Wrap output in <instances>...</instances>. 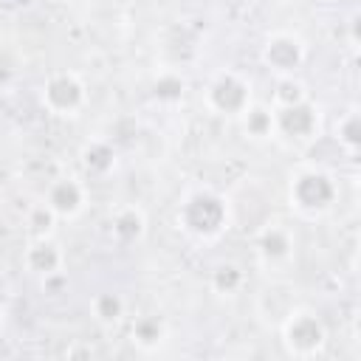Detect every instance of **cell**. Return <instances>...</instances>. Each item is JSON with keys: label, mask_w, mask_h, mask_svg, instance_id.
Instances as JSON below:
<instances>
[{"label": "cell", "mask_w": 361, "mask_h": 361, "mask_svg": "<svg viewBox=\"0 0 361 361\" xmlns=\"http://www.w3.org/2000/svg\"><path fill=\"white\" fill-rule=\"evenodd\" d=\"M0 316H3V305H0Z\"/></svg>", "instance_id": "obj_21"}, {"label": "cell", "mask_w": 361, "mask_h": 361, "mask_svg": "<svg viewBox=\"0 0 361 361\" xmlns=\"http://www.w3.org/2000/svg\"><path fill=\"white\" fill-rule=\"evenodd\" d=\"M245 133L254 138H265L274 133V110L268 107H245Z\"/></svg>", "instance_id": "obj_12"}, {"label": "cell", "mask_w": 361, "mask_h": 361, "mask_svg": "<svg viewBox=\"0 0 361 361\" xmlns=\"http://www.w3.org/2000/svg\"><path fill=\"white\" fill-rule=\"evenodd\" d=\"M257 248H259L262 259H268V262H282V259L290 257L293 243H290V234H288L285 228L268 226V228H262V234H259V240H257Z\"/></svg>", "instance_id": "obj_10"}, {"label": "cell", "mask_w": 361, "mask_h": 361, "mask_svg": "<svg viewBox=\"0 0 361 361\" xmlns=\"http://www.w3.org/2000/svg\"><path fill=\"white\" fill-rule=\"evenodd\" d=\"M262 59H265L268 68L282 71V73H290L293 68L302 65V59H305V45H302V39L293 37V34H274V37L265 42V48H262Z\"/></svg>", "instance_id": "obj_6"}, {"label": "cell", "mask_w": 361, "mask_h": 361, "mask_svg": "<svg viewBox=\"0 0 361 361\" xmlns=\"http://www.w3.org/2000/svg\"><path fill=\"white\" fill-rule=\"evenodd\" d=\"M164 338V322L158 316H141L133 324V341H138L141 347H155Z\"/></svg>", "instance_id": "obj_13"}, {"label": "cell", "mask_w": 361, "mask_h": 361, "mask_svg": "<svg viewBox=\"0 0 361 361\" xmlns=\"http://www.w3.org/2000/svg\"><path fill=\"white\" fill-rule=\"evenodd\" d=\"M93 310H96V319L104 322V324H113L124 316V299L118 293H99L93 299Z\"/></svg>", "instance_id": "obj_15"}, {"label": "cell", "mask_w": 361, "mask_h": 361, "mask_svg": "<svg viewBox=\"0 0 361 361\" xmlns=\"http://www.w3.org/2000/svg\"><path fill=\"white\" fill-rule=\"evenodd\" d=\"M82 164L90 169V172H107V169H113V149L107 147V144H102V141H93V144H87L85 149H82Z\"/></svg>", "instance_id": "obj_14"}, {"label": "cell", "mask_w": 361, "mask_h": 361, "mask_svg": "<svg viewBox=\"0 0 361 361\" xmlns=\"http://www.w3.org/2000/svg\"><path fill=\"white\" fill-rule=\"evenodd\" d=\"M285 341L293 353L299 355H310L324 344V327L316 316L310 313H296L288 324H285Z\"/></svg>", "instance_id": "obj_5"}, {"label": "cell", "mask_w": 361, "mask_h": 361, "mask_svg": "<svg viewBox=\"0 0 361 361\" xmlns=\"http://www.w3.org/2000/svg\"><path fill=\"white\" fill-rule=\"evenodd\" d=\"M333 197H336V186L324 172L307 169V172H299L290 183V200L305 212L327 209Z\"/></svg>", "instance_id": "obj_3"}, {"label": "cell", "mask_w": 361, "mask_h": 361, "mask_svg": "<svg viewBox=\"0 0 361 361\" xmlns=\"http://www.w3.org/2000/svg\"><path fill=\"white\" fill-rule=\"evenodd\" d=\"M54 220H56V214L51 212L48 203H42V206H34V209H31V214H28V228H31L34 237L42 240V237L54 228Z\"/></svg>", "instance_id": "obj_19"}, {"label": "cell", "mask_w": 361, "mask_h": 361, "mask_svg": "<svg viewBox=\"0 0 361 361\" xmlns=\"http://www.w3.org/2000/svg\"><path fill=\"white\" fill-rule=\"evenodd\" d=\"M248 99H251V90H248V85L237 73H220L209 85V93H206L209 107L217 110V113H223V116L245 113Z\"/></svg>", "instance_id": "obj_4"}, {"label": "cell", "mask_w": 361, "mask_h": 361, "mask_svg": "<svg viewBox=\"0 0 361 361\" xmlns=\"http://www.w3.org/2000/svg\"><path fill=\"white\" fill-rule=\"evenodd\" d=\"M183 79L180 76H175V73H164V76H158V82H155V99H161V102H178L180 96H183Z\"/></svg>", "instance_id": "obj_18"}, {"label": "cell", "mask_w": 361, "mask_h": 361, "mask_svg": "<svg viewBox=\"0 0 361 361\" xmlns=\"http://www.w3.org/2000/svg\"><path fill=\"white\" fill-rule=\"evenodd\" d=\"M48 206L56 217H76L85 206V186L73 178H62L48 189Z\"/></svg>", "instance_id": "obj_8"}, {"label": "cell", "mask_w": 361, "mask_h": 361, "mask_svg": "<svg viewBox=\"0 0 361 361\" xmlns=\"http://www.w3.org/2000/svg\"><path fill=\"white\" fill-rule=\"evenodd\" d=\"M113 234L121 240V243H133L144 234V214L133 206L121 209L116 217H113Z\"/></svg>", "instance_id": "obj_11"}, {"label": "cell", "mask_w": 361, "mask_h": 361, "mask_svg": "<svg viewBox=\"0 0 361 361\" xmlns=\"http://www.w3.org/2000/svg\"><path fill=\"white\" fill-rule=\"evenodd\" d=\"M305 99H307V93H305V85H302V82H296V79H290V76L279 79V85H276V90H274L276 107H290V104H299V102H305Z\"/></svg>", "instance_id": "obj_16"}, {"label": "cell", "mask_w": 361, "mask_h": 361, "mask_svg": "<svg viewBox=\"0 0 361 361\" xmlns=\"http://www.w3.org/2000/svg\"><path fill=\"white\" fill-rule=\"evenodd\" d=\"M338 141H341L350 152L358 149V144H361V118H358V113H350V116L338 124Z\"/></svg>", "instance_id": "obj_20"}, {"label": "cell", "mask_w": 361, "mask_h": 361, "mask_svg": "<svg viewBox=\"0 0 361 361\" xmlns=\"http://www.w3.org/2000/svg\"><path fill=\"white\" fill-rule=\"evenodd\" d=\"M226 220H228V212H226L223 197L209 192V189L192 192L180 203V212H178V223L189 234H195V237H214V234H220L226 228Z\"/></svg>", "instance_id": "obj_1"}, {"label": "cell", "mask_w": 361, "mask_h": 361, "mask_svg": "<svg viewBox=\"0 0 361 361\" xmlns=\"http://www.w3.org/2000/svg\"><path fill=\"white\" fill-rule=\"evenodd\" d=\"M274 124H276V130H282L290 138H310L316 133V127H319V116L305 99L299 104L274 110Z\"/></svg>", "instance_id": "obj_7"}, {"label": "cell", "mask_w": 361, "mask_h": 361, "mask_svg": "<svg viewBox=\"0 0 361 361\" xmlns=\"http://www.w3.org/2000/svg\"><path fill=\"white\" fill-rule=\"evenodd\" d=\"M42 102L51 113L56 116H73L82 104H85V85L76 73H68V71H59L54 73L48 82H45V90H42Z\"/></svg>", "instance_id": "obj_2"}, {"label": "cell", "mask_w": 361, "mask_h": 361, "mask_svg": "<svg viewBox=\"0 0 361 361\" xmlns=\"http://www.w3.org/2000/svg\"><path fill=\"white\" fill-rule=\"evenodd\" d=\"M59 265H62V251H59L54 243H48L45 237L37 240V243L25 251V268L34 271V274L48 276V274L59 271Z\"/></svg>", "instance_id": "obj_9"}, {"label": "cell", "mask_w": 361, "mask_h": 361, "mask_svg": "<svg viewBox=\"0 0 361 361\" xmlns=\"http://www.w3.org/2000/svg\"><path fill=\"white\" fill-rule=\"evenodd\" d=\"M212 285H214V290H220V293H234V290L243 285V271H240L237 265H220V268L214 271V276H212Z\"/></svg>", "instance_id": "obj_17"}]
</instances>
